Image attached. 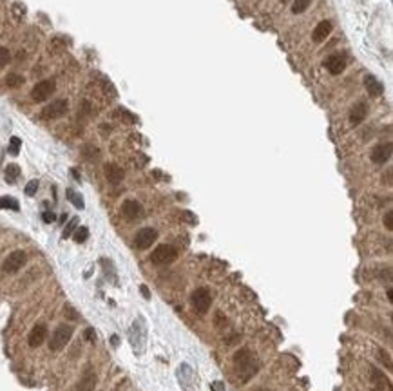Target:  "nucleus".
<instances>
[{
  "instance_id": "obj_13",
  "label": "nucleus",
  "mask_w": 393,
  "mask_h": 391,
  "mask_svg": "<svg viewBox=\"0 0 393 391\" xmlns=\"http://www.w3.org/2000/svg\"><path fill=\"white\" fill-rule=\"evenodd\" d=\"M366 116H368V105H366L364 101H359L350 111V123L352 125H359V123L364 122Z\"/></svg>"
},
{
  "instance_id": "obj_35",
  "label": "nucleus",
  "mask_w": 393,
  "mask_h": 391,
  "mask_svg": "<svg viewBox=\"0 0 393 391\" xmlns=\"http://www.w3.org/2000/svg\"><path fill=\"white\" fill-rule=\"evenodd\" d=\"M212 390L214 391H225V384H223V382H214Z\"/></svg>"
},
{
  "instance_id": "obj_2",
  "label": "nucleus",
  "mask_w": 393,
  "mask_h": 391,
  "mask_svg": "<svg viewBox=\"0 0 393 391\" xmlns=\"http://www.w3.org/2000/svg\"><path fill=\"white\" fill-rule=\"evenodd\" d=\"M73 337V326L69 324H60L56 326V330L53 331V335L49 339V350L51 352H60L67 346V342Z\"/></svg>"
},
{
  "instance_id": "obj_1",
  "label": "nucleus",
  "mask_w": 393,
  "mask_h": 391,
  "mask_svg": "<svg viewBox=\"0 0 393 391\" xmlns=\"http://www.w3.org/2000/svg\"><path fill=\"white\" fill-rule=\"evenodd\" d=\"M234 364H236V371H237V375H239L241 382H248L254 375L258 373V369H259L258 358H256V355H254L248 348H243V350L236 352V355H234Z\"/></svg>"
},
{
  "instance_id": "obj_4",
  "label": "nucleus",
  "mask_w": 393,
  "mask_h": 391,
  "mask_svg": "<svg viewBox=\"0 0 393 391\" xmlns=\"http://www.w3.org/2000/svg\"><path fill=\"white\" fill-rule=\"evenodd\" d=\"M176 257H178V250L174 246L160 245L151 254V261L154 264H170L172 261H176Z\"/></svg>"
},
{
  "instance_id": "obj_20",
  "label": "nucleus",
  "mask_w": 393,
  "mask_h": 391,
  "mask_svg": "<svg viewBox=\"0 0 393 391\" xmlns=\"http://www.w3.org/2000/svg\"><path fill=\"white\" fill-rule=\"evenodd\" d=\"M67 199L71 203H73L74 207L76 208H80V210H82V208L85 207V203H84V197H82V196L78 194V192H74L73 189H69L67 190Z\"/></svg>"
},
{
  "instance_id": "obj_9",
  "label": "nucleus",
  "mask_w": 393,
  "mask_h": 391,
  "mask_svg": "<svg viewBox=\"0 0 393 391\" xmlns=\"http://www.w3.org/2000/svg\"><path fill=\"white\" fill-rule=\"evenodd\" d=\"M122 214L127 221H140L143 218V207L136 199H127L122 205Z\"/></svg>"
},
{
  "instance_id": "obj_22",
  "label": "nucleus",
  "mask_w": 393,
  "mask_h": 391,
  "mask_svg": "<svg viewBox=\"0 0 393 391\" xmlns=\"http://www.w3.org/2000/svg\"><path fill=\"white\" fill-rule=\"evenodd\" d=\"M310 2H312V0H294L292 13H295V15H301V13H304L306 9H308Z\"/></svg>"
},
{
  "instance_id": "obj_34",
  "label": "nucleus",
  "mask_w": 393,
  "mask_h": 391,
  "mask_svg": "<svg viewBox=\"0 0 393 391\" xmlns=\"http://www.w3.org/2000/svg\"><path fill=\"white\" fill-rule=\"evenodd\" d=\"M140 290H141V295L145 297V299H151V293H149V288H147L145 285H141V286H140Z\"/></svg>"
},
{
  "instance_id": "obj_33",
  "label": "nucleus",
  "mask_w": 393,
  "mask_h": 391,
  "mask_svg": "<svg viewBox=\"0 0 393 391\" xmlns=\"http://www.w3.org/2000/svg\"><path fill=\"white\" fill-rule=\"evenodd\" d=\"M379 357H381V360H386V366H388V368H392V360H390V357H388L386 353H382V350L379 352Z\"/></svg>"
},
{
  "instance_id": "obj_3",
  "label": "nucleus",
  "mask_w": 393,
  "mask_h": 391,
  "mask_svg": "<svg viewBox=\"0 0 393 391\" xmlns=\"http://www.w3.org/2000/svg\"><path fill=\"white\" fill-rule=\"evenodd\" d=\"M191 304H192V308H194V312L199 313V315L207 313L210 304H212L210 290H208V288H196L191 295Z\"/></svg>"
},
{
  "instance_id": "obj_38",
  "label": "nucleus",
  "mask_w": 393,
  "mask_h": 391,
  "mask_svg": "<svg viewBox=\"0 0 393 391\" xmlns=\"http://www.w3.org/2000/svg\"><path fill=\"white\" fill-rule=\"evenodd\" d=\"M281 2H283V4H287V2H290V0H281Z\"/></svg>"
},
{
  "instance_id": "obj_11",
  "label": "nucleus",
  "mask_w": 393,
  "mask_h": 391,
  "mask_svg": "<svg viewBox=\"0 0 393 391\" xmlns=\"http://www.w3.org/2000/svg\"><path fill=\"white\" fill-rule=\"evenodd\" d=\"M45 337H47V326L45 324H36L33 326V330L29 331V337H28V342L31 348H38L44 344Z\"/></svg>"
},
{
  "instance_id": "obj_21",
  "label": "nucleus",
  "mask_w": 393,
  "mask_h": 391,
  "mask_svg": "<svg viewBox=\"0 0 393 391\" xmlns=\"http://www.w3.org/2000/svg\"><path fill=\"white\" fill-rule=\"evenodd\" d=\"M6 84H7V87L17 89V87H20V85L24 84V76H20V74H17V73L7 74V76H6Z\"/></svg>"
},
{
  "instance_id": "obj_15",
  "label": "nucleus",
  "mask_w": 393,
  "mask_h": 391,
  "mask_svg": "<svg viewBox=\"0 0 393 391\" xmlns=\"http://www.w3.org/2000/svg\"><path fill=\"white\" fill-rule=\"evenodd\" d=\"M103 170H105V178L109 183L118 185L120 181L124 179V170H122L116 163H107L105 167H103Z\"/></svg>"
},
{
  "instance_id": "obj_10",
  "label": "nucleus",
  "mask_w": 393,
  "mask_h": 391,
  "mask_svg": "<svg viewBox=\"0 0 393 391\" xmlns=\"http://www.w3.org/2000/svg\"><path fill=\"white\" fill-rule=\"evenodd\" d=\"M392 158V143H379L371 151V162L377 165H384Z\"/></svg>"
},
{
  "instance_id": "obj_12",
  "label": "nucleus",
  "mask_w": 393,
  "mask_h": 391,
  "mask_svg": "<svg viewBox=\"0 0 393 391\" xmlns=\"http://www.w3.org/2000/svg\"><path fill=\"white\" fill-rule=\"evenodd\" d=\"M95 386H96V373L93 369H85L82 379L76 382L73 391H95Z\"/></svg>"
},
{
  "instance_id": "obj_36",
  "label": "nucleus",
  "mask_w": 393,
  "mask_h": 391,
  "mask_svg": "<svg viewBox=\"0 0 393 391\" xmlns=\"http://www.w3.org/2000/svg\"><path fill=\"white\" fill-rule=\"evenodd\" d=\"M111 342H112V344H114V346H116V344H118V337L114 335V337H112V339H111Z\"/></svg>"
},
{
  "instance_id": "obj_7",
  "label": "nucleus",
  "mask_w": 393,
  "mask_h": 391,
  "mask_svg": "<svg viewBox=\"0 0 393 391\" xmlns=\"http://www.w3.org/2000/svg\"><path fill=\"white\" fill-rule=\"evenodd\" d=\"M158 239V232L152 227H145V228L138 230V234L134 235V246L138 250H147L152 243Z\"/></svg>"
},
{
  "instance_id": "obj_28",
  "label": "nucleus",
  "mask_w": 393,
  "mask_h": 391,
  "mask_svg": "<svg viewBox=\"0 0 393 391\" xmlns=\"http://www.w3.org/2000/svg\"><path fill=\"white\" fill-rule=\"evenodd\" d=\"M64 313H66V317H69V319H71V321H74V319H78V313L74 312L71 304H66V308H64Z\"/></svg>"
},
{
  "instance_id": "obj_19",
  "label": "nucleus",
  "mask_w": 393,
  "mask_h": 391,
  "mask_svg": "<svg viewBox=\"0 0 393 391\" xmlns=\"http://www.w3.org/2000/svg\"><path fill=\"white\" fill-rule=\"evenodd\" d=\"M0 208H7V210H15V212H18V210H20V205H18V201L15 199V197H11V196H4V197H0Z\"/></svg>"
},
{
  "instance_id": "obj_14",
  "label": "nucleus",
  "mask_w": 393,
  "mask_h": 391,
  "mask_svg": "<svg viewBox=\"0 0 393 391\" xmlns=\"http://www.w3.org/2000/svg\"><path fill=\"white\" fill-rule=\"evenodd\" d=\"M325 65L331 74H341L344 69H346V58L341 55H331L330 58L325 62Z\"/></svg>"
},
{
  "instance_id": "obj_23",
  "label": "nucleus",
  "mask_w": 393,
  "mask_h": 391,
  "mask_svg": "<svg viewBox=\"0 0 393 391\" xmlns=\"http://www.w3.org/2000/svg\"><path fill=\"white\" fill-rule=\"evenodd\" d=\"M74 241L76 243H85L87 241V237H89V228L87 227H80V228L74 230Z\"/></svg>"
},
{
  "instance_id": "obj_18",
  "label": "nucleus",
  "mask_w": 393,
  "mask_h": 391,
  "mask_svg": "<svg viewBox=\"0 0 393 391\" xmlns=\"http://www.w3.org/2000/svg\"><path fill=\"white\" fill-rule=\"evenodd\" d=\"M4 176H6V181L7 183H15L18 178H20V167L15 165V163H9L4 170Z\"/></svg>"
},
{
  "instance_id": "obj_32",
  "label": "nucleus",
  "mask_w": 393,
  "mask_h": 391,
  "mask_svg": "<svg viewBox=\"0 0 393 391\" xmlns=\"http://www.w3.org/2000/svg\"><path fill=\"white\" fill-rule=\"evenodd\" d=\"M42 219H44L45 223H53L56 219V216L53 212H44V216H42Z\"/></svg>"
},
{
  "instance_id": "obj_17",
  "label": "nucleus",
  "mask_w": 393,
  "mask_h": 391,
  "mask_svg": "<svg viewBox=\"0 0 393 391\" xmlns=\"http://www.w3.org/2000/svg\"><path fill=\"white\" fill-rule=\"evenodd\" d=\"M364 85H366V91L370 93V96H381L382 93H384L382 84L375 78V76H371V74L364 76Z\"/></svg>"
},
{
  "instance_id": "obj_26",
  "label": "nucleus",
  "mask_w": 393,
  "mask_h": 391,
  "mask_svg": "<svg viewBox=\"0 0 393 391\" xmlns=\"http://www.w3.org/2000/svg\"><path fill=\"white\" fill-rule=\"evenodd\" d=\"M76 225H78V218H73L71 221H69L67 227L64 228V234H62L64 239H66V237H69V235H73V232L76 230Z\"/></svg>"
},
{
  "instance_id": "obj_29",
  "label": "nucleus",
  "mask_w": 393,
  "mask_h": 391,
  "mask_svg": "<svg viewBox=\"0 0 393 391\" xmlns=\"http://www.w3.org/2000/svg\"><path fill=\"white\" fill-rule=\"evenodd\" d=\"M384 225H386L388 230H393V212H386V216H384Z\"/></svg>"
},
{
  "instance_id": "obj_39",
  "label": "nucleus",
  "mask_w": 393,
  "mask_h": 391,
  "mask_svg": "<svg viewBox=\"0 0 393 391\" xmlns=\"http://www.w3.org/2000/svg\"><path fill=\"white\" fill-rule=\"evenodd\" d=\"M258 391H270V390H258Z\"/></svg>"
},
{
  "instance_id": "obj_27",
  "label": "nucleus",
  "mask_w": 393,
  "mask_h": 391,
  "mask_svg": "<svg viewBox=\"0 0 393 391\" xmlns=\"http://www.w3.org/2000/svg\"><path fill=\"white\" fill-rule=\"evenodd\" d=\"M36 190H38V181L36 179H33V181H29L28 185H26V196H34L36 194Z\"/></svg>"
},
{
  "instance_id": "obj_8",
  "label": "nucleus",
  "mask_w": 393,
  "mask_h": 391,
  "mask_svg": "<svg viewBox=\"0 0 393 391\" xmlns=\"http://www.w3.org/2000/svg\"><path fill=\"white\" fill-rule=\"evenodd\" d=\"M69 105L66 100H55L51 101L49 105H45L44 109H42V118L44 120H56V118L64 116L66 112H67Z\"/></svg>"
},
{
  "instance_id": "obj_24",
  "label": "nucleus",
  "mask_w": 393,
  "mask_h": 391,
  "mask_svg": "<svg viewBox=\"0 0 393 391\" xmlns=\"http://www.w3.org/2000/svg\"><path fill=\"white\" fill-rule=\"evenodd\" d=\"M20 145H22V140L17 138V136H13L11 140H9V154L17 156L18 152H20Z\"/></svg>"
},
{
  "instance_id": "obj_37",
  "label": "nucleus",
  "mask_w": 393,
  "mask_h": 391,
  "mask_svg": "<svg viewBox=\"0 0 393 391\" xmlns=\"http://www.w3.org/2000/svg\"><path fill=\"white\" fill-rule=\"evenodd\" d=\"M371 391H384L382 388H375V390H371Z\"/></svg>"
},
{
  "instance_id": "obj_25",
  "label": "nucleus",
  "mask_w": 393,
  "mask_h": 391,
  "mask_svg": "<svg viewBox=\"0 0 393 391\" xmlns=\"http://www.w3.org/2000/svg\"><path fill=\"white\" fill-rule=\"evenodd\" d=\"M9 62H11V53H9V49L0 47V67H6Z\"/></svg>"
},
{
  "instance_id": "obj_16",
  "label": "nucleus",
  "mask_w": 393,
  "mask_h": 391,
  "mask_svg": "<svg viewBox=\"0 0 393 391\" xmlns=\"http://www.w3.org/2000/svg\"><path fill=\"white\" fill-rule=\"evenodd\" d=\"M331 22L330 20H323V22H319L317 26H315V29H314V33H312V38H314V42H323V40H326L328 38V34L331 33Z\"/></svg>"
},
{
  "instance_id": "obj_5",
  "label": "nucleus",
  "mask_w": 393,
  "mask_h": 391,
  "mask_svg": "<svg viewBox=\"0 0 393 391\" xmlns=\"http://www.w3.org/2000/svg\"><path fill=\"white\" fill-rule=\"evenodd\" d=\"M26 263H28V256H26V252L15 250V252H11L6 259H4L2 270H4L6 274H17L18 270L22 268Z\"/></svg>"
},
{
  "instance_id": "obj_30",
  "label": "nucleus",
  "mask_w": 393,
  "mask_h": 391,
  "mask_svg": "<svg viewBox=\"0 0 393 391\" xmlns=\"http://www.w3.org/2000/svg\"><path fill=\"white\" fill-rule=\"evenodd\" d=\"M181 218H185V221H189V223H197V219H196V216L192 212H181Z\"/></svg>"
},
{
  "instance_id": "obj_6",
  "label": "nucleus",
  "mask_w": 393,
  "mask_h": 391,
  "mask_svg": "<svg viewBox=\"0 0 393 391\" xmlns=\"http://www.w3.org/2000/svg\"><path fill=\"white\" fill-rule=\"evenodd\" d=\"M56 91L55 80H42L31 89V100L40 103V101H45L47 98L53 96V93Z\"/></svg>"
},
{
  "instance_id": "obj_31",
  "label": "nucleus",
  "mask_w": 393,
  "mask_h": 391,
  "mask_svg": "<svg viewBox=\"0 0 393 391\" xmlns=\"http://www.w3.org/2000/svg\"><path fill=\"white\" fill-rule=\"evenodd\" d=\"M85 339L91 342H95L96 341V331L93 330V328H87V330H85Z\"/></svg>"
}]
</instances>
